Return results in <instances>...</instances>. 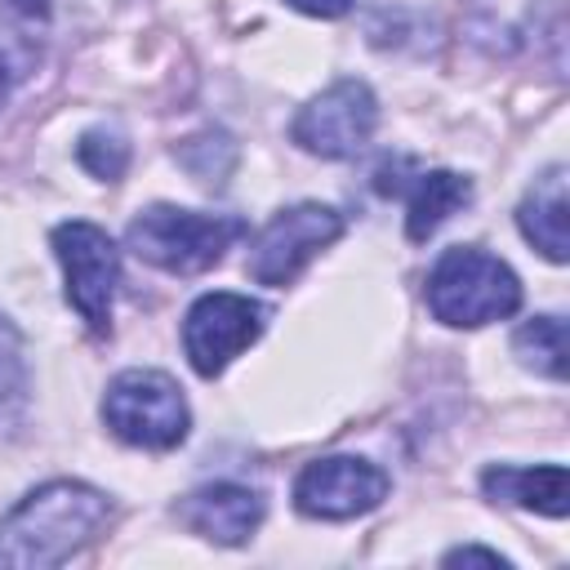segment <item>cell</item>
<instances>
[{
  "instance_id": "obj_1",
  "label": "cell",
  "mask_w": 570,
  "mask_h": 570,
  "mask_svg": "<svg viewBox=\"0 0 570 570\" xmlns=\"http://www.w3.org/2000/svg\"><path fill=\"white\" fill-rule=\"evenodd\" d=\"M111 517L102 490L85 481H49L22 494L0 517V566L13 570H45L76 557Z\"/></svg>"
},
{
  "instance_id": "obj_7",
  "label": "cell",
  "mask_w": 570,
  "mask_h": 570,
  "mask_svg": "<svg viewBox=\"0 0 570 570\" xmlns=\"http://www.w3.org/2000/svg\"><path fill=\"white\" fill-rule=\"evenodd\" d=\"M263 330H267V307L258 298L214 289V294H200L187 307L183 352H187V361L200 379H218L249 343H258Z\"/></svg>"
},
{
  "instance_id": "obj_18",
  "label": "cell",
  "mask_w": 570,
  "mask_h": 570,
  "mask_svg": "<svg viewBox=\"0 0 570 570\" xmlns=\"http://www.w3.org/2000/svg\"><path fill=\"white\" fill-rule=\"evenodd\" d=\"M76 160H80L94 178L116 183V178L129 169V142H125L116 129H89V134H80V142H76Z\"/></svg>"
},
{
  "instance_id": "obj_16",
  "label": "cell",
  "mask_w": 570,
  "mask_h": 570,
  "mask_svg": "<svg viewBox=\"0 0 570 570\" xmlns=\"http://www.w3.org/2000/svg\"><path fill=\"white\" fill-rule=\"evenodd\" d=\"M31 401V379H27V356L18 330L0 316V436H9Z\"/></svg>"
},
{
  "instance_id": "obj_19",
  "label": "cell",
  "mask_w": 570,
  "mask_h": 570,
  "mask_svg": "<svg viewBox=\"0 0 570 570\" xmlns=\"http://www.w3.org/2000/svg\"><path fill=\"white\" fill-rule=\"evenodd\" d=\"M468 561H481V566H508V557H499V552H490V548H454V552H445V566H468Z\"/></svg>"
},
{
  "instance_id": "obj_11",
  "label": "cell",
  "mask_w": 570,
  "mask_h": 570,
  "mask_svg": "<svg viewBox=\"0 0 570 570\" xmlns=\"http://www.w3.org/2000/svg\"><path fill=\"white\" fill-rule=\"evenodd\" d=\"M49 31V0H0V107L40 71Z\"/></svg>"
},
{
  "instance_id": "obj_14",
  "label": "cell",
  "mask_w": 570,
  "mask_h": 570,
  "mask_svg": "<svg viewBox=\"0 0 570 570\" xmlns=\"http://www.w3.org/2000/svg\"><path fill=\"white\" fill-rule=\"evenodd\" d=\"M468 200H472V183L463 174H450V169L419 174L414 187H410V205H405V236L410 240H428Z\"/></svg>"
},
{
  "instance_id": "obj_6",
  "label": "cell",
  "mask_w": 570,
  "mask_h": 570,
  "mask_svg": "<svg viewBox=\"0 0 570 570\" xmlns=\"http://www.w3.org/2000/svg\"><path fill=\"white\" fill-rule=\"evenodd\" d=\"M53 254L67 276V303L94 334H107L120 285V249L111 245V236L98 223L71 218L53 227Z\"/></svg>"
},
{
  "instance_id": "obj_5",
  "label": "cell",
  "mask_w": 570,
  "mask_h": 570,
  "mask_svg": "<svg viewBox=\"0 0 570 570\" xmlns=\"http://www.w3.org/2000/svg\"><path fill=\"white\" fill-rule=\"evenodd\" d=\"M343 236V214L334 205H321V200H303V205H289L281 214H272L263 223V232L249 240V254H245V272L258 281V285H294V276L325 249Z\"/></svg>"
},
{
  "instance_id": "obj_8",
  "label": "cell",
  "mask_w": 570,
  "mask_h": 570,
  "mask_svg": "<svg viewBox=\"0 0 570 570\" xmlns=\"http://www.w3.org/2000/svg\"><path fill=\"white\" fill-rule=\"evenodd\" d=\"M379 125V102L370 94L365 80H334L330 89H321L289 125L294 142L312 156H325V160H347L356 156L370 134Z\"/></svg>"
},
{
  "instance_id": "obj_13",
  "label": "cell",
  "mask_w": 570,
  "mask_h": 570,
  "mask_svg": "<svg viewBox=\"0 0 570 570\" xmlns=\"http://www.w3.org/2000/svg\"><path fill=\"white\" fill-rule=\"evenodd\" d=\"M517 227L548 263H566V165H548L530 183L525 200L517 205Z\"/></svg>"
},
{
  "instance_id": "obj_17",
  "label": "cell",
  "mask_w": 570,
  "mask_h": 570,
  "mask_svg": "<svg viewBox=\"0 0 570 570\" xmlns=\"http://www.w3.org/2000/svg\"><path fill=\"white\" fill-rule=\"evenodd\" d=\"M178 160L187 165L191 178L200 183H223L236 165V142L227 134H200V138H187L178 147Z\"/></svg>"
},
{
  "instance_id": "obj_20",
  "label": "cell",
  "mask_w": 570,
  "mask_h": 570,
  "mask_svg": "<svg viewBox=\"0 0 570 570\" xmlns=\"http://www.w3.org/2000/svg\"><path fill=\"white\" fill-rule=\"evenodd\" d=\"M298 13H312V18H343L352 9V0H289Z\"/></svg>"
},
{
  "instance_id": "obj_9",
  "label": "cell",
  "mask_w": 570,
  "mask_h": 570,
  "mask_svg": "<svg viewBox=\"0 0 570 570\" xmlns=\"http://www.w3.org/2000/svg\"><path fill=\"white\" fill-rule=\"evenodd\" d=\"M383 499H387V472L352 454L316 459L294 481V508L321 521H347V517L374 512Z\"/></svg>"
},
{
  "instance_id": "obj_10",
  "label": "cell",
  "mask_w": 570,
  "mask_h": 570,
  "mask_svg": "<svg viewBox=\"0 0 570 570\" xmlns=\"http://www.w3.org/2000/svg\"><path fill=\"white\" fill-rule=\"evenodd\" d=\"M174 512L191 534H200L209 543H223V548H236L258 530L267 508H263L258 490L236 485V481H214V485H200V490L183 494Z\"/></svg>"
},
{
  "instance_id": "obj_2",
  "label": "cell",
  "mask_w": 570,
  "mask_h": 570,
  "mask_svg": "<svg viewBox=\"0 0 570 570\" xmlns=\"http://www.w3.org/2000/svg\"><path fill=\"white\" fill-rule=\"evenodd\" d=\"M245 236V218L236 214H200L178 205H147L134 214L125 240L129 249L169 272V276H196L223 263V254Z\"/></svg>"
},
{
  "instance_id": "obj_15",
  "label": "cell",
  "mask_w": 570,
  "mask_h": 570,
  "mask_svg": "<svg viewBox=\"0 0 570 570\" xmlns=\"http://www.w3.org/2000/svg\"><path fill=\"white\" fill-rule=\"evenodd\" d=\"M512 352L525 370L548 374V379H566V321L561 316H534L512 334Z\"/></svg>"
},
{
  "instance_id": "obj_3",
  "label": "cell",
  "mask_w": 570,
  "mask_h": 570,
  "mask_svg": "<svg viewBox=\"0 0 570 570\" xmlns=\"http://www.w3.org/2000/svg\"><path fill=\"white\" fill-rule=\"evenodd\" d=\"M428 307L441 325L476 330L521 307V281L503 258L476 245H454L428 272Z\"/></svg>"
},
{
  "instance_id": "obj_12",
  "label": "cell",
  "mask_w": 570,
  "mask_h": 570,
  "mask_svg": "<svg viewBox=\"0 0 570 570\" xmlns=\"http://www.w3.org/2000/svg\"><path fill=\"white\" fill-rule=\"evenodd\" d=\"M481 490L494 503H512V508H530L543 517H566L570 508V472L561 463H539V468H485L481 472Z\"/></svg>"
},
{
  "instance_id": "obj_4",
  "label": "cell",
  "mask_w": 570,
  "mask_h": 570,
  "mask_svg": "<svg viewBox=\"0 0 570 570\" xmlns=\"http://www.w3.org/2000/svg\"><path fill=\"white\" fill-rule=\"evenodd\" d=\"M102 423L125 445H138V450H174L187 436L191 414H187L183 387L169 374H160V370H125V374H116L107 383Z\"/></svg>"
}]
</instances>
